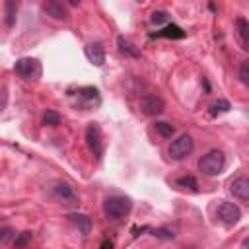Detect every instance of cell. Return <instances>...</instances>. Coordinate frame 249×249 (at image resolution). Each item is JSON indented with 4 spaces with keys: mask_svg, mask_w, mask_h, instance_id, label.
<instances>
[{
    "mask_svg": "<svg viewBox=\"0 0 249 249\" xmlns=\"http://www.w3.org/2000/svg\"><path fill=\"white\" fill-rule=\"evenodd\" d=\"M132 210V200L124 195H111L103 202V214L107 220H121Z\"/></svg>",
    "mask_w": 249,
    "mask_h": 249,
    "instance_id": "1",
    "label": "cell"
},
{
    "mask_svg": "<svg viewBox=\"0 0 249 249\" xmlns=\"http://www.w3.org/2000/svg\"><path fill=\"white\" fill-rule=\"evenodd\" d=\"M224 165H226V156H224L222 150H210L208 154H204V156L198 160V169H200L204 175H210V177L222 173Z\"/></svg>",
    "mask_w": 249,
    "mask_h": 249,
    "instance_id": "2",
    "label": "cell"
},
{
    "mask_svg": "<svg viewBox=\"0 0 249 249\" xmlns=\"http://www.w3.org/2000/svg\"><path fill=\"white\" fill-rule=\"evenodd\" d=\"M14 70L18 76H21L23 80L27 82H37L41 78V62L37 58H31V56H23V58H18L16 64H14Z\"/></svg>",
    "mask_w": 249,
    "mask_h": 249,
    "instance_id": "3",
    "label": "cell"
},
{
    "mask_svg": "<svg viewBox=\"0 0 249 249\" xmlns=\"http://www.w3.org/2000/svg\"><path fill=\"white\" fill-rule=\"evenodd\" d=\"M51 195L62 204H78V195L74 187L62 179H56L51 183Z\"/></svg>",
    "mask_w": 249,
    "mask_h": 249,
    "instance_id": "4",
    "label": "cell"
},
{
    "mask_svg": "<svg viewBox=\"0 0 249 249\" xmlns=\"http://www.w3.org/2000/svg\"><path fill=\"white\" fill-rule=\"evenodd\" d=\"M195 148V142H193V136L191 134H181L179 138H175L169 146V158L171 160H185Z\"/></svg>",
    "mask_w": 249,
    "mask_h": 249,
    "instance_id": "5",
    "label": "cell"
},
{
    "mask_svg": "<svg viewBox=\"0 0 249 249\" xmlns=\"http://www.w3.org/2000/svg\"><path fill=\"white\" fill-rule=\"evenodd\" d=\"M138 107H140V111H142L144 115H148V117H156V115H161V113H163V109H165V101H163L158 93H146V95L140 97Z\"/></svg>",
    "mask_w": 249,
    "mask_h": 249,
    "instance_id": "6",
    "label": "cell"
},
{
    "mask_svg": "<svg viewBox=\"0 0 249 249\" xmlns=\"http://www.w3.org/2000/svg\"><path fill=\"white\" fill-rule=\"evenodd\" d=\"M216 216H218V220L224 224V226H235L237 222H239V218H241V210H239V206L237 204H233V202H220V206H218V210H216Z\"/></svg>",
    "mask_w": 249,
    "mask_h": 249,
    "instance_id": "7",
    "label": "cell"
},
{
    "mask_svg": "<svg viewBox=\"0 0 249 249\" xmlns=\"http://www.w3.org/2000/svg\"><path fill=\"white\" fill-rule=\"evenodd\" d=\"M86 142H88V148L93 152V156H101L103 152V136H101V128L97 123H89L88 128H86Z\"/></svg>",
    "mask_w": 249,
    "mask_h": 249,
    "instance_id": "8",
    "label": "cell"
},
{
    "mask_svg": "<svg viewBox=\"0 0 249 249\" xmlns=\"http://www.w3.org/2000/svg\"><path fill=\"white\" fill-rule=\"evenodd\" d=\"M41 10H43L49 18L58 19V21H66L68 16H70L66 4H62V2H58V0H45V2H41Z\"/></svg>",
    "mask_w": 249,
    "mask_h": 249,
    "instance_id": "9",
    "label": "cell"
},
{
    "mask_svg": "<svg viewBox=\"0 0 249 249\" xmlns=\"http://www.w3.org/2000/svg\"><path fill=\"white\" fill-rule=\"evenodd\" d=\"M84 53H86V58H88L93 66H103V62H105V49H103L101 43H97V41L88 43V45L84 47Z\"/></svg>",
    "mask_w": 249,
    "mask_h": 249,
    "instance_id": "10",
    "label": "cell"
},
{
    "mask_svg": "<svg viewBox=\"0 0 249 249\" xmlns=\"http://www.w3.org/2000/svg\"><path fill=\"white\" fill-rule=\"evenodd\" d=\"M230 191L233 196L241 200H249V177H235L230 183Z\"/></svg>",
    "mask_w": 249,
    "mask_h": 249,
    "instance_id": "11",
    "label": "cell"
},
{
    "mask_svg": "<svg viewBox=\"0 0 249 249\" xmlns=\"http://www.w3.org/2000/svg\"><path fill=\"white\" fill-rule=\"evenodd\" d=\"M70 220H72V224L84 233V235H88L89 231H91V218L88 216V214H82V212H72L70 216H68Z\"/></svg>",
    "mask_w": 249,
    "mask_h": 249,
    "instance_id": "12",
    "label": "cell"
},
{
    "mask_svg": "<svg viewBox=\"0 0 249 249\" xmlns=\"http://www.w3.org/2000/svg\"><path fill=\"white\" fill-rule=\"evenodd\" d=\"M117 45H119V51H121V53H124L126 56H134V58H136V56H140V51H138V49H136L128 39H124L123 35H119V37H117Z\"/></svg>",
    "mask_w": 249,
    "mask_h": 249,
    "instance_id": "13",
    "label": "cell"
},
{
    "mask_svg": "<svg viewBox=\"0 0 249 249\" xmlns=\"http://www.w3.org/2000/svg\"><path fill=\"white\" fill-rule=\"evenodd\" d=\"M235 27H237V35H239L243 47L249 49V21L243 19V18H237L235 19Z\"/></svg>",
    "mask_w": 249,
    "mask_h": 249,
    "instance_id": "14",
    "label": "cell"
},
{
    "mask_svg": "<svg viewBox=\"0 0 249 249\" xmlns=\"http://www.w3.org/2000/svg\"><path fill=\"white\" fill-rule=\"evenodd\" d=\"M4 10H6V27H14V23H16V14H18V2L8 0V2L4 4Z\"/></svg>",
    "mask_w": 249,
    "mask_h": 249,
    "instance_id": "15",
    "label": "cell"
},
{
    "mask_svg": "<svg viewBox=\"0 0 249 249\" xmlns=\"http://www.w3.org/2000/svg\"><path fill=\"white\" fill-rule=\"evenodd\" d=\"M158 37H171V39H181L185 33H183V29L181 27H177V25H167L163 31H160V33H156Z\"/></svg>",
    "mask_w": 249,
    "mask_h": 249,
    "instance_id": "16",
    "label": "cell"
},
{
    "mask_svg": "<svg viewBox=\"0 0 249 249\" xmlns=\"http://www.w3.org/2000/svg\"><path fill=\"white\" fill-rule=\"evenodd\" d=\"M175 183H177L181 189H189V191H193V193H196V191H198L196 179H195L193 175H185V177H179Z\"/></svg>",
    "mask_w": 249,
    "mask_h": 249,
    "instance_id": "17",
    "label": "cell"
},
{
    "mask_svg": "<svg viewBox=\"0 0 249 249\" xmlns=\"http://www.w3.org/2000/svg\"><path fill=\"white\" fill-rule=\"evenodd\" d=\"M29 241H31V231H21V233H18L14 237V247L16 249H23Z\"/></svg>",
    "mask_w": 249,
    "mask_h": 249,
    "instance_id": "18",
    "label": "cell"
},
{
    "mask_svg": "<svg viewBox=\"0 0 249 249\" xmlns=\"http://www.w3.org/2000/svg\"><path fill=\"white\" fill-rule=\"evenodd\" d=\"M156 130L161 134V136H165V138H169L173 132H175V126L173 124H169V123H163V121H158L156 123Z\"/></svg>",
    "mask_w": 249,
    "mask_h": 249,
    "instance_id": "19",
    "label": "cell"
},
{
    "mask_svg": "<svg viewBox=\"0 0 249 249\" xmlns=\"http://www.w3.org/2000/svg\"><path fill=\"white\" fill-rule=\"evenodd\" d=\"M43 123L47 124V126H54V124H58L60 123V115L56 113V111H47L45 115H43Z\"/></svg>",
    "mask_w": 249,
    "mask_h": 249,
    "instance_id": "20",
    "label": "cell"
},
{
    "mask_svg": "<svg viewBox=\"0 0 249 249\" xmlns=\"http://www.w3.org/2000/svg\"><path fill=\"white\" fill-rule=\"evenodd\" d=\"M167 19H169V14L163 12V10H156V12L152 14V18H150V21H152L154 25H161V23H165Z\"/></svg>",
    "mask_w": 249,
    "mask_h": 249,
    "instance_id": "21",
    "label": "cell"
},
{
    "mask_svg": "<svg viewBox=\"0 0 249 249\" xmlns=\"http://www.w3.org/2000/svg\"><path fill=\"white\" fill-rule=\"evenodd\" d=\"M230 109H231V105H230L228 99H218V101L212 105V113H214V115H218V113H228Z\"/></svg>",
    "mask_w": 249,
    "mask_h": 249,
    "instance_id": "22",
    "label": "cell"
},
{
    "mask_svg": "<svg viewBox=\"0 0 249 249\" xmlns=\"http://www.w3.org/2000/svg\"><path fill=\"white\" fill-rule=\"evenodd\" d=\"M237 76H239L241 84L249 86V58L241 62V66H239V72H237Z\"/></svg>",
    "mask_w": 249,
    "mask_h": 249,
    "instance_id": "23",
    "label": "cell"
},
{
    "mask_svg": "<svg viewBox=\"0 0 249 249\" xmlns=\"http://www.w3.org/2000/svg\"><path fill=\"white\" fill-rule=\"evenodd\" d=\"M16 235H18V233H16V231H14L10 226H4V228L0 230V241H2L4 245H6V243L12 239V237H16Z\"/></svg>",
    "mask_w": 249,
    "mask_h": 249,
    "instance_id": "24",
    "label": "cell"
},
{
    "mask_svg": "<svg viewBox=\"0 0 249 249\" xmlns=\"http://www.w3.org/2000/svg\"><path fill=\"white\" fill-rule=\"evenodd\" d=\"M154 235H158L161 239H173V233L167 231V230H154Z\"/></svg>",
    "mask_w": 249,
    "mask_h": 249,
    "instance_id": "25",
    "label": "cell"
},
{
    "mask_svg": "<svg viewBox=\"0 0 249 249\" xmlns=\"http://www.w3.org/2000/svg\"><path fill=\"white\" fill-rule=\"evenodd\" d=\"M6 103H8V89H6V86H2V103H0V109H6Z\"/></svg>",
    "mask_w": 249,
    "mask_h": 249,
    "instance_id": "26",
    "label": "cell"
},
{
    "mask_svg": "<svg viewBox=\"0 0 249 249\" xmlns=\"http://www.w3.org/2000/svg\"><path fill=\"white\" fill-rule=\"evenodd\" d=\"M243 249H249V235L243 239Z\"/></svg>",
    "mask_w": 249,
    "mask_h": 249,
    "instance_id": "27",
    "label": "cell"
},
{
    "mask_svg": "<svg viewBox=\"0 0 249 249\" xmlns=\"http://www.w3.org/2000/svg\"><path fill=\"white\" fill-rule=\"evenodd\" d=\"M185 249H187V247H185ZM189 249H193V247H189Z\"/></svg>",
    "mask_w": 249,
    "mask_h": 249,
    "instance_id": "28",
    "label": "cell"
}]
</instances>
